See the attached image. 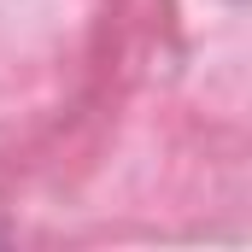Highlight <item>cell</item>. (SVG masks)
I'll list each match as a JSON object with an SVG mask.
<instances>
[]
</instances>
